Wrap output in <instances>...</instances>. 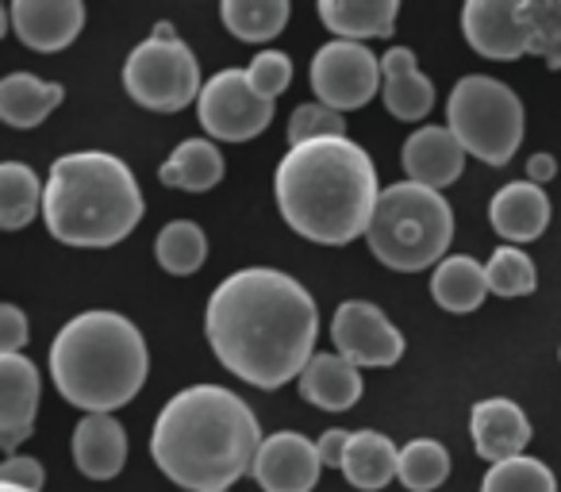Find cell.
Instances as JSON below:
<instances>
[{"label": "cell", "instance_id": "1", "mask_svg": "<svg viewBox=\"0 0 561 492\" xmlns=\"http://www.w3.org/2000/svg\"><path fill=\"white\" fill-rule=\"evenodd\" d=\"M204 335L227 374L270 392L293 377L300 381L316 358L320 308L297 277L250 266L216 285L204 312Z\"/></svg>", "mask_w": 561, "mask_h": 492}, {"label": "cell", "instance_id": "2", "mask_svg": "<svg viewBox=\"0 0 561 492\" xmlns=\"http://www.w3.org/2000/svg\"><path fill=\"white\" fill-rule=\"evenodd\" d=\"M262 443L247 400L219 385H193L158 412L150 458L185 492H227L239 477L254 473Z\"/></svg>", "mask_w": 561, "mask_h": 492}, {"label": "cell", "instance_id": "3", "mask_svg": "<svg viewBox=\"0 0 561 492\" xmlns=\"http://www.w3.org/2000/svg\"><path fill=\"white\" fill-rule=\"evenodd\" d=\"M377 165L351 139H316L289 147L273 173V196L285 224L323 247H346L374 224Z\"/></svg>", "mask_w": 561, "mask_h": 492}, {"label": "cell", "instance_id": "4", "mask_svg": "<svg viewBox=\"0 0 561 492\" xmlns=\"http://www.w3.org/2000/svg\"><path fill=\"white\" fill-rule=\"evenodd\" d=\"M43 219L47 231L66 247L108 251L139 227V181L124 158L104 150H73L50 162Z\"/></svg>", "mask_w": 561, "mask_h": 492}, {"label": "cell", "instance_id": "5", "mask_svg": "<svg viewBox=\"0 0 561 492\" xmlns=\"http://www.w3.org/2000/svg\"><path fill=\"white\" fill-rule=\"evenodd\" d=\"M147 339L119 312H81L50 343V377L62 400L85 415L131 404L147 381Z\"/></svg>", "mask_w": 561, "mask_h": 492}, {"label": "cell", "instance_id": "6", "mask_svg": "<svg viewBox=\"0 0 561 492\" xmlns=\"http://www.w3.org/2000/svg\"><path fill=\"white\" fill-rule=\"evenodd\" d=\"M454 239V211L443 193L415 181H397L381 193L366 242L381 266L420 274L431 262H446Z\"/></svg>", "mask_w": 561, "mask_h": 492}, {"label": "cell", "instance_id": "7", "mask_svg": "<svg viewBox=\"0 0 561 492\" xmlns=\"http://www.w3.org/2000/svg\"><path fill=\"white\" fill-rule=\"evenodd\" d=\"M461 32L492 62L538 55L550 70H561V0H469Z\"/></svg>", "mask_w": 561, "mask_h": 492}, {"label": "cell", "instance_id": "8", "mask_svg": "<svg viewBox=\"0 0 561 492\" xmlns=\"http://www.w3.org/2000/svg\"><path fill=\"white\" fill-rule=\"evenodd\" d=\"M446 127L458 135L466 155L481 158L484 165H507L527 131V112L512 85L484 73H469L446 101Z\"/></svg>", "mask_w": 561, "mask_h": 492}, {"label": "cell", "instance_id": "9", "mask_svg": "<svg viewBox=\"0 0 561 492\" xmlns=\"http://www.w3.org/2000/svg\"><path fill=\"white\" fill-rule=\"evenodd\" d=\"M124 89L135 104L150 112H181L185 104L201 101L204 81L201 62L185 47V39H147L127 55L124 62Z\"/></svg>", "mask_w": 561, "mask_h": 492}, {"label": "cell", "instance_id": "10", "mask_svg": "<svg viewBox=\"0 0 561 492\" xmlns=\"http://www.w3.org/2000/svg\"><path fill=\"white\" fill-rule=\"evenodd\" d=\"M196 116L211 139L247 142L273 124V101L254 93L247 70H219L211 81H204Z\"/></svg>", "mask_w": 561, "mask_h": 492}, {"label": "cell", "instance_id": "11", "mask_svg": "<svg viewBox=\"0 0 561 492\" xmlns=\"http://www.w3.org/2000/svg\"><path fill=\"white\" fill-rule=\"evenodd\" d=\"M381 58L366 43L331 39L312 58V93L335 112L366 108L381 89Z\"/></svg>", "mask_w": 561, "mask_h": 492}, {"label": "cell", "instance_id": "12", "mask_svg": "<svg viewBox=\"0 0 561 492\" xmlns=\"http://www.w3.org/2000/svg\"><path fill=\"white\" fill-rule=\"evenodd\" d=\"M335 354H343L358 369H385L397 366L404 354V335L389 323V316L369 300H346L331 320Z\"/></svg>", "mask_w": 561, "mask_h": 492}, {"label": "cell", "instance_id": "13", "mask_svg": "<svg viewBox=\"0 0 561 492\" xmlns=\"http://www.w3.org/2000/svg\"><path fill=\"white\" fill-rule=\"evenodd\" d=\"M320 450L300 431H277L254 458V481L262 492H312L320 481Z\"/></svg>", "mask_w": 561, "mask_h": 492}, {"label": "cell", "instance_id": "14", "mask_svg": "<svg viewBox=\"0 0 561 492\" xmlns=\"http://www.w3.org/2000/svg\"><path fill=\"white\" fill-rule=\"evenodd\" d=\"M12 32L20 43L39 55L66 50L85 27V4L81 0H16L9 9Z\"/></svg>", "mask_w": 561, "mask_h": 492}, {"label": "cell", "instance_id": "15", "mask_svg": "<svg viewBox=\"0 0 561 492\" xmlns=\"http://www.w3.org/2000/svg\"><path fill=\"white\" fill-rule=\"evenodd\" d=\"M39 369L24 354L0 358V446L16 454V446L32 435L39 412Z\"/></svg>", "mask_w": 561, "mask_h": 492}, {"label": "cell", "instance_id": "16", "mask_svg": "<svg viewBox=\"0 0 561 492\" xmlns=\"http://www.w3.org/2000/svg\"><path fill=\"white\" fill-rule=\"evenodd\" d=\"M469 427H473V446L484 461H507L519 458L523 446L530 443V420L523 415V408L507 397L477 400L473 415H469Z\"/></svg>", "mask_w": 561, "mask_h": 492}, {"label": "cell", "instance_id": "17", "mask_svg": "<svg viewBox=\"0 0 561 492\" xmlns=\"http://www.w3.org/2000/svg\"><path fill=\"white\" fill-rule=\"evenodd\" d=\"M466 165V147L458 142V135L450 127H420L408 135L404 142V173L408 181L427 188H446L461 178Z\"/></svg>", "mask_w": 561, "mask_h": 492}, {"label": "cell", "instance_id": "18", "mask_svg": "<svg viewBox=\"0 0 561 492\" xmlns=\"http://www.w3.org/2000/svg\"><path fill=\"white\" fill-rule=\"evenodd\" d=\"M489 219L504 242H535L550 224V196L535 181H512L492 196Z\"/></svg>", "mask_w": 561, "mask_h": 492}, {"label": "cell", "instance_id": "19", "mask_svg": "<svg viewBox=\"0 0 561 492\" xmlns=\"http://www.w3.org/2000/svg\"><path fill=\"white\" fill-rule=\"evenodd\" d=\"M381 78H385L381 81L385 108L392 116L404 119V124H420V119L431 116V108H435V85H431V78L420 73L412 50L392 47L381 58Z\"/></svg>", "mask_w": 561, "mask_h": 492}, {"label": "cell", "instance_id": "20", "mask_svg": "<svg viewBox=\"0 0 561 492\" xmlns=\"http://www.w3.org/2000/svg\"><path fill=\"white\" fill-rule=\"evenodd\" d=\"M73 461L89 481H112L127 461V431L116 415L93 412L73 427Z\"/></svg>", "mask_w": 561, "mask_h": 492}, {"label": "cell", "instance_id": "21", "mask_svg": "<svg viewBox=\"0 0 561 492\" xmlns=\"http://www.w3.org/2000/svg\"><path fill=\"white\" fill-rule=\"evenodd\" d=\"M300 397L323 412H346L362 400V369L343 354H316L300 374Z\"/></svg>", "mask_w": 561, "mask_h": 492}, {"label": "cell", "instance_id": "22", "mask_svg": "<svg viewBox=\"0 0 561 492\" xmlns=\"http://www.w3.org/2000/svg\"><path fill=\"white\" fill-rule=\"evenodd\" d=\"M400 16V0H320V20L346 43L389 39Z\"/></svg>", "mask_w": 561, "mask_h": 492}, {"label": "cell", "instance_id": "23", "mask_svg": "<svg viewBox=\"0 0 561 492\" xmlns=\"http://www.w3.org/2000/svg\"><path fill=\"white\" fill-rule=\"evenodd\" d=\"M489 270L469 254H450L446 262H438V270L431 274V297L438 308L454 316L477 312L489 297Z\"/></svg>", "mask_w": 561, "mask_h": 492}, {"label": "cell", "instance_id": "24", "mask_svg": "<svg viewBox=\"0 0 561 492\" xmlns=\"http://www.w3.org/2000/svg\"><path fill=\"white\" fill-rule=\"evenodd\" d=\"M66 89L35 73H9L0 81V119L9 127H39L62 104Z\"/></svg>", "mask_w": 561, "mask_h": 492}, {"label": "cell", "instance_id": "25", "mask_svg": "<svg viewBox=\"0 0 561 492\" xmlns=\"http://www.w3.org/2000/svg\"><path fill=\"white\" fill-rule=\"evenodd\" d=\"M400 450L381 431H354L351 450L343 458V477L362 492H381L397 477Z\"/></svg>", "mask_w": 561, "mask_h": 492}, {"label": "cell", "instance_id": "26", "mask_svg": "<svg viewBox=\"0 0 561 492\" xmlns=\"http://www.w3.org/2000/svg\"><path fill=\"white\" fill-rule=\"evenodd\" d=\"M162 185L185 188V193H208L224 181V155L208 139H185L158 170Z\"/></svg>", "mask_w": 561, "mask_h": 492}, {"label": "cell", "instance_id": "27", "mask_svg": "<svg viewBox=\"0 0 561 492\" xmlns=\"http://www.w3.org/2000/svg\"><path fill=\"white\" fill-rule=\"evenodd\" d=\"M293 9L289 0H224L219 4V20L227 32L242 43H270L285 32Z\"/></svg>", "mask_w": 561, "mask_h": 492}, {"label": "cell", "instance_id": "28", "mask_svg": "<svg viewBox=\"0 0 561 492\" xmlns=\"http://www.w3.org/2000/svg\"><path fill=\"white\" fill-rule=\"evenodd\" d=\"M43 193H47V185L35 178L32 165L24 162L0 165V227L4 231H20V227L32 224L43 208Z\"/></svg>", "mask_w": 561, "mask_h": 492}, {"label": "cell", "instance_id": "29", "mask_svg": "<svg viewBox=\"0 0 561 492\" xmlns=\"http://www.w3.org/2000/svg\"><path fill=\"white\" fill-rule=\"evenodd\" d=\"M154 254H158V266H162L165 274L188 277L204 266V259H208V239H204V231L193 224V219H173V224H165L162 234H158Z\"/></svg>", "mask_w": 561, "mask_h": 492}, {"label": "cell", "instance_id": "30", "mask_svg": "<svg viewBox=\"0 0 561 492\" xmlns=\"http://www.w3.org/2000/svg\"><path fill=\"white\" fill-rule=\"evenodd\" d=\"M400 484L408 492H431L450 477V454L435 438H412V443L400 450Z\"/></svg>", "mask_w": 561, "mask_h": 492}, {"label": "cell", "instance_id": "31", "mask_svg": "<svg viewBox=\"0 0 561 492\" xmlns=\"http://www.w3.org/2000/svg\"><path fill=\"white\" fill-rule=\"evenodd\" d=\"M481 492H558V481H553L546 461L519 454V458L489 466V473H484V481H481Z\"/></svg>", "mask_w": 561, "mask_h": 492}, {"label": "cell", "instance_id": "32", "mask_svg": "<svg viewBox=\"0 0 561 492\" xmlns=\"http://www.w3.org/2000/svg\"><path fill=\"white\" fill-rule=\"evenodd\" d=\"M484 270H489V289L504 300L527 297L538 285L535 262H530V254L519 251V247H496Z\"/></svg>", "mask_w": 561, "mask_h": 492}, {"label": "cell", "instance_id": "33", "mask_svg": "<svg viewBox=\"0 0 561 492\" xmlns=\"http://www.w3.org/2000/svg\"><path fill=\"white\" fill-rule=\"evenodd\" d=\"M316 139H346L343 112L328 108V104H300L289 116V147H305Z\"/></svg>", "mask_w": 561, "mask_h": 492}, {"label": "cell", "instance_id": "34", "mask_svg": "<svg viewBox=\"0 0 561 492\" xmlns=\"http://www.w3.org/2000/svg\"><path fill=\"white\" fill-rule=\"evenodd\" d=\"M247 78L257 96L277 101V96L293 85V58L285 55V50H262V55L247 66Z\"/></svg>", "mask_w": 561, "mask_h": 492}, {"label": "cell", "instance_id": "35", "mask_svg": "<svg viewBox=\"0 0 561 492\" xmlns=\"http://www.w3.org/2000/svg\"><path fill=\"white\" fill-rule=\"evenodd\" d=\"M43 481H47V469H43V461L27 458V454H9L4 466H0V484H16V489L39 492Z\"/></svg>", "mask_w": 561, "mask_h": 492}, {"label": "cell", "instance_id": "36", "mask_svg": "<svg viewBox=\"0 0 561 492\" xmlns=\"http://www.w3.org/2000/svg\"><path fill=\"white\" fill-rule=\"evenodd\" d=\"M32 335V323H27L24 308L16 305H0V358L4 354H20Z\"/></svg>", "mask_w": 561, "mask_h": 492}, {"label": "cell", "instance_id": "37", "mask_svg": "<svg viewBox=\"0 0 561 492\" xmlns=\"http://www.w3.org/2000/svg\"><path fill=\"white\" fill-rule=\"evenodd\" d=\"M351 438H354V431H343V427L323 431L320 443H316V450H320V461H323V466L343 469V458H346V450H351Z\"/></svg>", "mask_w": 561, "mask_h": 492}, {"label": "cell", "instance_id": "38", "mask_svg": "<svg viewBox=\"0 0 561 492\" xmlns=\"http://www.w3.org/2000/svg\"><path fill=\"white\" fill-rule=\"evenodd\" d=\"M558 178V162H553V155H535L527 162V181H535V185H546V181Z\"/></svg>", "mask_w": 561, "mask_h": 492}, {"label": "cell", "instance_id": "39", "mask_svg": "<svg viewBox=\"0 0 561 492\" xmlns=\"http://www.w3.org/2000/svg\"><path fill=\"white\" fill-rule=\"evenodd\" d=\"M150 39L173 43V39H178V32H173V24H154V32H150Z\"/></svg>", "mask_w": 561, "mask_h": 492}, {"label": "cell", "instance_id": "40", "mask_svg": "<svg viewBox=\"0 0 561 492\" xmlns=\"http://www.w3.org/2000/svg\"><path fill=\"white\" fill-rule=\"evenodd\" d=\"M0 492H27V489H16V484H0Z\"/></svg>", "mask_w": 561, "mask_h": 492}]
</instances>
